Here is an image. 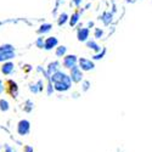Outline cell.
Masks as SVG:
<instances>
[{"mask_svg": "<svg viewBox=\"0 0 152 152\" xmlns=\"http://www.w3.org/2000/svg\"><path fill=\"white\" fill-rule=\"evenodd\" d=\"M69 77H71V80L72 82L79 83L82 80V78H83V73H82L80 68L77 67V66H74L73 68H71V75H69Z\"/></svg>", "mask_w": 152, "mask_h": 152, "instance_id": "obj_3", "label": "cell"}, {"mask_svg": "<svg viewBox=\"0 0 152 152\" xmlns=\"http://www.w3.org/2000/svg\"><path fill=\"white\" fill-rule=\"evenodd\" d=\"M4 88H5V91L11 97H17V95H18V86H17V83L16 82L9 79V80L5 82Z\"/></svg>", "mask_w": 152, "mask_h": 152, "instance_id": "obj_1", "label": "cell"}, {"mask_svg": "<svg viewBox=\"0 0 152 152\" xmlns=\"http://www.w3.org/2000/svg\"><path fill=\"white\" fill-rule=\"evenodd\" d=\"M66 50H67V48H66V46H58V48L56 49V56H57V57H62V56H65Z\"/></svg>", "mask_w": 152, "mask_h": 152, "instance_id": "obj_18", "label": "cell"}, {"mask_svg": "<svg viewBox=\"0 0 152 152\" xmlns=\"http://www.w3.org/2000/svg\"><path fill=\"white\" fill-rule=\"evenodd\" d=\"M89 37V29L88 28H80L78 31V40L79 42H85Z\"/></svg>", "mask_w": 152, "mask_h": 152, "instance_id": "obj_8", "label": "cell"}, {"mask_svg": "<svg viewBox=\"0 0 152 152\" xmlns=\"http://www.w3.org/2000/svg\"><path fill=\"white\" fill-rule=\"evenodd\" d=\"M33 108H34V104L32 102L31 100H27L26 102H24V107H23V110L26 111V112H32Z\"/></svg>", "mask_w": 152, "mask_h": 152, "instance_id": "obj_16", "label": "cell"}, {"mask_svg": "<svg viewBox=\"0 0 152 152\" xmlns=\"http://www.w3.org/2000/svg\"><path fill=\"white\" fill-rule=\"evenodd\" d=\"M53 91H54V88H53V84H51V82L49 83V85H48V95L50 96L53 94Z\"/></svg>", "mask_w": 152, "mask_h": 152, "instance_id": "obj_27", "label": "cell"}, {"mask_svg": "<svg viewBox=\"0 0 152 152\" xmlns=\"http://www.w3.org/2000/svg\"><path fill=\"white\" fill-rule=\"evenodd\" d=\"M78 20H79V11H75L69 20V24L71 26H75V23L78 22Z\"/></svg>", "mask_w": 152, "mask_h": 152, "instance_id": "obj_15", "label": "cell"}, {"mask_svg": "<svg viewBox=\"0 0 152 152\" xmlns=\"http://www.w3.org/2000/svg\"><path fill=\"white\" fill-rule=\"evenodd\" d=\"M111 20H112V15H111V14H108V12L104 14V16H102V21L105 22V24H108V23L111 22Z\"/></svg>", "mask_w": 152, "mask_h": 152, "instance_id": "obj_21", "label": "cell"}, {"mask_svg": "<svg viewBox=\"0 0 152 152\" xmlns=\"http://www.w3.org/2000/svg\"><path fill=\"white\" fill-rule=\"evenodd\" d=\"M86 46H88V48H90V49H93V50H95V51H100V49H101L94 40L88 42V43H86Z\"/></svg>", "mask_w": 152, "mask_h": 152, "instance_id": "obj_19", "label": "cell"}, {"mask_svg": "<svg viewBox=\"0 0 152 152\" xmlns=\"http://www.w3.org/2000/svg\"><path fill=\"white\" fill-rule=\"evenodd\" d=\"M67 18H68L67 14H61V16H60V18H58V26H62V24H65L66 21H67Z\"/></svg>", "mask_w": 152, "mask_h": 152, "instance_id": "obj_20", "label": "cell"}, {"mask_svg": "<svg viewBox=\"0 0 152 152\" xmlns=\"http://www.w3.org/2000/svg\"><path fill=\"white\" fill-rule=\"evenodd\" d=\"M11 51H14V46L10 45V44L0 46V53H11Z\"/></svg>", "mask_w": 152, "mask_h": 152, "instance_id": "obj_17", "label": "cell"}, {"mask_svg": "<svg viewBox=\"0 0 152 152\" xmlns=\"http://www.w3.org/2000/svg\"><path fill=\"white\" fill-rule=\"evenodd\" d=\"M51 24H50V23H45V24H42V26H40V28L39 29H38V33H39V34H44V33H46V32H49L50 29H51Z\"/></svg>", "mask_w": 152, "mask_h": 152, "instance_id": "obj_13", "label": "cell"}, {"mask_svg": "<svg viewBox=\"0 0 152 152\" xmlns=\"http://www.w3.org/2000/svg\"><path fill=\"white\" fill-rule=\"evenodd\" d=\"M63 77H65V73H62V72L57 71V72H55L54 74H51V77H50V82H54V84L60 83V82L62 80Z\"/></svg>", "mask_w": 152, "mask_h": 152, "instance_id": "obj_7", "label": "cell"}, {"mask_svg": "<svg viewBox=\"0 0 152 152\" xmlns=\"http://www.w3.org/2000/svg\"><path fill=\"white\" fill-rule=\"evenodd\" d=\"M105 54H106V49H104V50H102V53H101V54L95 55V56H94V60H100V58H102Z\"/></svg>", "mask_w": 152, "mask_h": 152, "instance_id": "obj_25", "label": "cell"}, {"mask_svg": "<svg viewBox=\"0 0 152 152\" xmlns=\"http://www.w3.org/2000/svg\"><path fill=\"white\" fill-rule=\"evenodd\" d=\"M57 68H58V62H51V63H50V65H49V67H48V77L50 78V77H51V74H54L55 72H57Z\"/></svg>", "mask_w": 152, "mask_h": 152, "instance_id": "obj_9", "label": "cell"}, {"mask_svg": "<svg viewBox=\"0 0 152 152\" xmlns=\"http://www.w3.org/2000/svg\"><path fill=\"white\" fill-rule=\"evenodd\" d=\"M31 132V123L27 119H22L17 123V133L21 136H26Z\"/></svg>", "mask_w": 152, "mask_h": 152, "instance_id": "obj_2", "label": "cell"}, {"mask_svg": "<svg viewBox=\"0 0 152 152\" xmlns=\"http://www.w3.org/2000/svg\"><path fill=\"white\" fill-rule=\"evenodd\" d=\"M57 45V39L55 37H50L44 42V49L45 50H51L53 48H55Z\"/></svg>", "mask_w": 152, "mask_h": 152, "instance_id": "obj_6", "label": "cell"}, {"mask_svg": "<svg viewBox=\"0 0 152 152\" xmlns=\"http://www.w3.org/2000/svg\"><path fill=\"white\" fill-rule=\"evenodd\" d=\"M4 148H5V152H16L15 148L12 147V146H10L9 144H5L4 145Z\"/></svg>", "mask_w": 152, "mask_h": 152, "instance_id": "obj_22", "label": "cell"}, {"mask_svg": "<svg viewBox=\"0 0 152 152\" xmlns=\"http://www.w3.org/2000/svg\"><path fill=\"white\" fill-rule=\"evenodd\" d=\"M79 68L82 71H91L94 69V63L90 61V60H88V58H79Z\"/></svg>", "mask_w": 152, "mask_h": 152, "instance_id": "obj_5", "label": "cell"}, {"mask_svg": "<svg viewBox=\"0 0 152 152\" xmlns=\"http://www.w3.org/2000/svg\"><path fill=\"white\" fill-rule=\"evenodd\" d=\"M101 35H102V31L96 29V31H95V38H100Z\"/></svg>", "mask_w": 152, "mask_h": 152, "instance_id": "obj_30", "label": "cell"}, {"mask_svg": "<svg viewBox=\"0 0 152 152\" xmlns=\"http://www.w3.org/2000/svg\"><path fill=\"white\" fill-rule=\"evenodd\" d=\"M73 1H74V4H75V5H79L82 0H73Z\"/></svg>", "mask_w": 152, "mask_h": 152, "instance_id": "obj_32", "label": "cell"}, {"mask_svg": "<svg viewBox=\"0 0 152 152\" xmlns=\"http://www.w3.org/2000/svg\"><path fill=\"white\" fill-rule=\"evenodd\" d=\"M4 89H5V88H4V84H3V82H1V80H0V94H1V93L4 91Z\"/></svg>", "mask_w": 152, "mask_h": 152, "instance_id": "obj_31", "label": "cell"}, {"mask_svg": "<svg viewBox=\"0 0 152 152\" xmlns=\"http://www.w3.org/2000/svg\"><path fill=\"white\" fill-rule=\"evenodd\" d=\"M71 86H68V85H66L65 83H62V82H60V83H56L55 85H54V89L55 90H57V91H66V90H68Z\"/></svg>", "mask_w": 152, "mask_h": 152, "instance_id": "obj_11", "label": "cell"}, {"mask_svg": "<svg viewBox=\"0 0 152 152\" xmlns=\"http://www.w3.org/2000/svg\"><path fill=\"white\" fill-rule=\"evenodd\" d=\"M37 86H38V89H39V91L43 90V80H39L37 83Z\"/></svg>", "mask_w": 152, "mask_h": 152, "instance_id": "obj_29", "label": "cell"}, {"mask_svg": "<svg viewBox=\"0 0 152 152\" xmlns=\"http://www.w3.org/2000/svg\"><path fill=\"white\" fill-rule=\"evenodd\" d=\"M0 26H1V22H0Z\"/></svg>", "mask_w": 152, "mask_h": 152, "instance_id": "obj_33", "label": "cell"}, {"mask_svg": "<svg viewBox=\"0 0 152 152\" xmlns=\"http://www.w3.org/2000/svg\"><path fill=\"white\" fill-rule=\"evenodd\" d=\"M89 86H90V83L88 82V80H85V82L83 83V90H84V91H86L88 89H89Z\"/></svg>", "mask_w": 152, "mask_h": 152, "instance_id": "obj_28", "label": "cell"}, {"mask_svg": "<svg viewBox=\"0 0 152 152\" xmlns=\"http://www.w3.org/2000/svg\"><path fill=\"white\" fill-rule=\"evenodd\" d=\"M12 57H15V53L14 51H11V53H0V62L10 60Z\"/></svg>", "mask_w": 152, "mask_h": 152, "instance_id": "obj_12", "label": "cell"}, {"mask_svg": "<svg viewBox=\"0 0 152 152\" xmlns=\"http://www.w3.org/2000/svg\"><path fill=\"white\" fill-rule=\"evenodd\" d=\"M29 89H31V91H32V93H34V94H37V93H39V89H38V86H37V84H32V85L29 86Z\"/></svg>", "mask_w": 152, "mask_h": 152, "instance_id": "obj_23", "label": "cell"}, {"mask_svg": "<svg viewBox=\"0 0 152 152\" xmlns=\"http://www.w3.org/2000/svg\"><path fill=\"white\" fill-rule=\"evenodd\" d=\"M14 63L12 62H6V63H4V66L1 67V72L4 73V74H10L12 71H14Z\"/></svg>", "mask_w": 152, "mask_h": 152, "instance_id": "obj_10", "label": "cell"}, {"mask_svg": "<svg viewBox=\"0 0 152 152\" xmlns=\"http://www.w3.org/2000/svg\"><path fill=\"white\" fill-rule=\"evenodd\" d=\"M37 46H38V48H44V40H43V38H38Z\"/></svg>", "mask_w": 152, "mask_h": 152, "instance_id": "obj_24", "label": "cell"}, {"mask_svg": "<svg viewBox=\"0 0 152 152\" xmlns=\"http://www.w3.org/2000/svg\"><path fill=\"white\" fill-rule=\"evenodd\" d=\"M9 108H10V106H9V102L6 100H4V99H1L0 100V111H3V112H7L9 111Z\"/></svg>", "mask_w": 152, "mask_h": 152, "instance_id": "obj_14", "label": "cell"}, {"mask_svg": "<svg viewBox=\"0 0 152 152\" xmlns=\"http://www.w3.org/2000/svg\"><path fill=\"white\" fill-rule=\"evenodd\" d=\"M75 63H77V56L74 55H68V56H65L63 58V66L66 68H73L75 66Z\"/></svg>", "mask_w": 152, "mask_h": 152, "instance_id": "obj_4", "label": "cell"}, {"mask_svg": "<svg viewBox=\"0 0 152 152\" xmlns=\"http://www.w3.org/2000/svg\"><path fill=\"white\" fill-rule=\"evenodd\" d=\"M23 152H34V150H33V147L31 145H26L23 147Z\"/></svg>", "mask_w": 152, "mask_h": 152, "instance_id": "obj_26", "label": "cell"}]
</instances>
